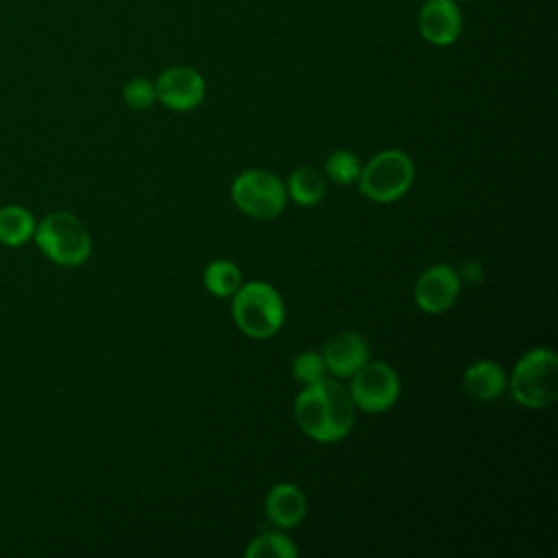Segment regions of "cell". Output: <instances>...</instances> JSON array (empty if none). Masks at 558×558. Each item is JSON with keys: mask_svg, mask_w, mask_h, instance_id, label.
Instances as JSON below:
<instances>
[{"mask_svg": "<svg viewBox=\"0 0 558 558\" xmlns=\"http://www.w3.org/2000/svg\"><path fill=\"white\" fill-rule=\"evenodd\" d=\"M353 399L349 388L333 379H318L305 384L294 401V416L299 427L314 440L333 442L349 434L353 425Z\"/></svg>", "mask_w": 558, "mask_h": 558, "instance_id": "1", "label": "cell"}, {"mask_svg": "<svg viewBox=\"0 0 558 558\" xmlns=\"http://www.w3.org/2000/svg\"><path fill=\"white\" fill-rule=\"evenodd\" d=\"M283 301L279 292L264 281L242 283L233 294V320L251 338H270L283 325Z\"/></svg>", "mask_w": 558, "mask_h": 558, "instance_id": "2", "label": "cell"}, {"mask_svg": "<svg viewBox=\"0 0 558 558\" xmlns=\"http://www.w3.org/2000/svg\"><path fill=\"white\" fill-rule=\"evenodd\" d=\"M510 392L525 408H545L558 395V357L551 349L527 351L512 371Z\"/></svg>", "mask_w": 558, "mask_h": 558, "instance_id": "3", "label": "cell"}, {"mask_svg": "<svg viewBox=\"0 0 558 558\" xmlns=\"http://www.w3.org/2000/svg\"><path fill=\"white\" fill-rule=\"evenodd\" d=\"M414 181L412 159L403 150L377 153L357 177L360 192L377 203H392L401 198Z\"/></svg>", "mask_w": 558, "mask_h": 558, "instance_id": "4", "label": "cell"}, {"mask_svg": "<svg viewBox=\"0 0 558 558\" xmlns=\"http://www.w3.org/2000/svg\"><path fill=\"white\" fill-rule=\"evenodd\" d=\"M37 246L48 255L54 264L61 266H81L92 251V240L83 222L68 214L57 211L50 214L37 227Z\"/></svg>", "mask_w": 558, "mask_h": 558, "instance_id": "5", "label": "cell"}, {"mask_svg": "<svg viewBox=\"0 0 558 558\" xmlns=\"http://www.w3.org/2000/svg\"><path fill=\"white\" fill-rule=\"evenodd\" d=\"M231 196L238 209H242L244 214L253 218H275L286 207L288 192L279 177L268 170L253 168L235 177Z\"/></svg>", "mask_w": 558, "mask_h": 558, "instance_id": "6", "label": "cell"}, {"mask_svg": "<svg viewBox=\"0 0 558 558\" xmlns=\"http://www.w3.org/2000/svg\"><path fill=\"white\" fill-rule=\"evenodd\" d=\"M351 399L364 412L388 410L399 395V377L386 362H364L353 375L349 386Z\"/></svg>", "mask_w": 558, "mask_h": 558, "instance_id": "7", "label": "cell"}, {"mask_svg": "<svg viewBox=\"0 0 558 558\" xmlns=\"http://www.w3.org/2000/svg\"><path fill=\"white\" fill-rule=\"evenodd\" d=\"M157 100L172 111H190L205 98V81L190 65L166 68L155 83Z\"/></svg>", "mask_w": 558, "mask_h": 558, "instance_id": "8", "label": "cell"}, {"mask_svg": "<svg viewBox=\"0 0 558 558\" xmlns=\"http://www.w3.org/2000/svg\"><path fill=\"white\" fill-rule=\"evenodd\" d=\"M416 24L432 46H451L460 37L464 22L458 0H423Z\"/></svg>", "mask_w": 558, "mask_h": 558, "instance_id": "9", "label": "cell"}, {"mask_svg": "<svg viewBox=\"0 0 558 558\" xmlns=\"http://www.w3.org/2000/svg\"><path fill=\"white\" fill-rule=\"evenodd\" d=\"M460 292V277L447 264H438L427 268L416 286H414V301L427 314H440L449 310Z\"/></svg>", "mask_w": 558, "mask_h": 558, "instance_id": "10", "label": "cell"}, {"mask_svg": "<svg viewBox=\"0 0 558 558\" xmlns=\"http://www.w3.org/2000/svg\"><path fill=\"white\" fill-rule=\"evenodd\" d=\"M323 360L327 373L336 377H351L368 360V344L355 331H340L325 344Z\"/></svg>", "mask_w": 558, "mask_h": 558, "instance_id": "11", "label": "cell"}, {"mask_svg": "<svg viewBox=\"0 0 558 558\" xmlns=\"http://www.w3.org/2000/svg\"><path fill=\"white\" fill-rule=\"evenodd\" d=\"M266 517L277 527H296L305 517V495L294 484H277L266 495Z\"/></svg>", "mask_w": 558, "mask_h": 558, "instance_id": "12", "label": "cell"}, {"mask_svg": "<svg viewBox=\"0 0 558 558\" xmlns=\"http://www.w3.org/2000/svg\"><path fill=\"white\" fill-rule=\"evenodd\" d=\"M464 390L477 399V401H490L497 399L506 388V373L504 368L493 360H480L473 362L464 371Z\"/></svg>", "mask_w": 558, "mask_h": 558, "instance_id": "13", "label": "cell"}, {"mask_svg": "<svg viewBox=\"0 0 558 558\" xmlns=\"http://www.w3.org/2000/svg\"><path fill=\"white\" fill-rule=\"evenodd\" d=\"M294 203L299 205H316L323 201L325 192H327V183L325 177L312 168V166H301L290 174L288 181V190H286Z\"/></svg>", "mask_w": 558, "mask_h": 558, "instance_id": "14", "label": "cell"}, {"mask_svg": "<svg viewBox=\"0 0 558 558\" xmlns=\"http://www.w3.org/2000/svg\"><path fill=\"white\" fill-rule=\"evenodd\" d=\"M35 229L33 216L24 207H2L0 209V242L7 246L24 244Z\"/></svg>", "mask_w": 558, "mask_h": 558, "instance_id": "15", "label": "cell"}, {"mask_svg": "<svg viewBox=\"0 0 558 558\" xmlns=\"http://www.w3.org/2000/svg\"><path fill=\"white\" fill-rule=\"evenodd\" d=\"M203 283L216 296H231L242 286V272L233 262L216 259L205 268Z\"/></svg>", "mask_w": 558, "mask_h": 558, "instance_id": "16", "label": "cell"}, {"mask_svg": "<svg viewBox=\"0 0 558 558\" xmlns=\"http://www.w3.org/2000/svg\"><path fill=\"white\" fill-rule=\"evenodd\" d=\"M294 556H299L296 545L281 532H266L257 536L246 549V558H294Z\"/></svg>", "mask_w": 558, "mask_h": 558, "instance_id": "17", "label": "cell"}, {"mask_svg": "<svg viewBox=\"0 0 558 558\" xmlns=\"http://www.w3.org/2000/svg\"><path fill=\"white\" fill-rule=\"evenodd\" d=\"M360 170H362V163L357 155L351 150H336L325 161V174L338 185H349L357 181Z\"/></svg>", "mask_w": 558, "mask_h": 558, "instance_id": "18", "label": "cell"}, {"mask_svg": "<svg viewBox=\"0 0 558 558\" xmlns=\"http://www.w3.org/2000/svg\"><path fill=\"white\" fill-rule=\"evenodd\" d=\"M122 96H124V102L135 109V111H142V109H148L155 100H157V92H155V83L144 78V76H135L131 78L124 89H122Z\"/></svg>", "mask_w": 558, "mask_h": 558, "instance_id": "19", "label": "cell"}, {"mask_svg": "<svg viewBox=\"0 0 558 558\" xmlns=\"http://www.w3.org/2000/svg\"><path fill=\"white\" fill-rule=\"evenodd\" d=\"M325 373H327V366H325L323 353L305 351V353H299L292 362V375L303 384H314L323 379Z\"/></svg>", "mask_w": 558, "mask_h": 558, "instance_id": "20", "label": "cell"}, {"mask_svg": "<svg viewBox=\"0 0 558 558\" xmlns=\"http://www.w3.org/2000/svg\"><path fill=\"white\" fill-rule=\"evenodd\" d=\"M482 266L477 264V262H466L462 268H460V272H458V277H460V281H469V283H477L480 279H482Z\"/></svg>", "mask_w": 558, "mask_h": 558, "instance_id": "21", "label": "cell"}]
</instances>
